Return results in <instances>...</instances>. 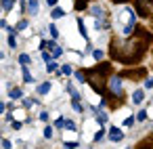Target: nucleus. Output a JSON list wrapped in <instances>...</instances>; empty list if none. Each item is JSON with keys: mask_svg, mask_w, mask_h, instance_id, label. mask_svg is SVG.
Wrapping results in <instances>:
<instances>
[{"mask_svg": "<svg viewBox=\"0 0 153 149\" xmlns=\"http://www.w3.org/2000/svg\"><path fill=\"white\" fill-rule=\"evenodd\" d=\"M111 53H113V57L122 59L124 63H134V61H138V59H140V55L145 53V42L128 40V42L120 44V48H117V46H113V48H111Z\"/></svg>", "mask_w": 153, "mask_h": 149, "instance_id": "f257e3e1", "label": "nucleus"}, {"mask_svg": "<svg viewBox=\"0 0 153 149\" xmlns=\"http://www.w3.org/2000/svg\"><path fill=\"white\" fill-rule=\"evenodd\" d=\"M109 72V65L105 63L103 67H94L90 72H86V80L90 82V86L97 90V92H103L105 90V74Z\"/></svg>", "mask_w": 153, "mask_h": 149, "instance_id": "f03ea898", "label": "nucleus"}, {"mask_svg": "<svg viewBox=\"0 0 153 149\" xmlns=\"http://www.w3.org/2000/svg\"><path fill=\"white\" fill-rule=\"evenodd\" d=\"M134 7H136V13H138V15L149 17V15L153 13V0H136Z\"/></svg>", "mask_w": 153, "mask_h": 149, "instance_id": "7ed1b4c3", "label": "nucleus"}, {"mask_svg": "<svg viewBox=\"0 0 153 149\" xmlns=\"http://www.w3.org/2000/svg\"><path fill=\"white\" fill-rule=\"evenodd\" d=\"M109 95L111 97H120L122 95V78L120 76H111L109 78Z\"/></svg>", "mask_w": 153, "mask_h": 149, "instance_id": "20e7f679", "label": "nucleus"}, {"mask_svg": "<svg viewBox=\"0 0 153 149\" xmlns=\"http://www.w3.org/2000/svg\"><path fill=\"white\" fill-rule=\"evenodd\" d=\"M109 139H111V141H122V139H124V132H122L120 128H111Z\"/></svg>", "mask_w": 153, "mask_h": 149, "instance_id": "39448f33", "label": "nucleus"}, {"mask_svg": "<svg viewBox=\"0 0 153 149\" xmlns=\"http://www.w3.org/2000/svg\"><path fill=\"white\" fill-rule=\"evenodd\" d=\"M27 13L36 15L38 13V0H27Z\"/></svg>", "mask_w": 153, "mask_h": 149, "instance_id": "423d86ee", "label": "nucleus"}, {"mask_svg": "<svg viewBox=\"0 0 153 149\" xmlns=\"http://www.w3.org/2000/svg\"><path fill=\"white\" fill-rule=\"evenodd\" d=\"M143 97H145L143 90H136V92L132 95V103H134V105H140V103H143Z\"/></svg>", "mask_w": 153, "mask_h": 149, "instance_id": "0eeeda50", "label": "nucleus"}, {"mask_svg": "<svg viewBox=\"0 0 153 149\" xmlns=\"http://www.w3.org/2000/svg\"><path fill=\"white\" fill-rule=\"evenodd\" d=\"M90 13H92L94 17H105V11H103V7H92V9H90Z\"/></svg>", "mask_w": 153, "mask_h": 149, "instance_id": "6e6552de", "label": "nucleus"}, {"mask_svg": "<svg viewBox=\"0 0 153 149\" xmlns=\"http://www.w3.org/2000/svg\"><path fill=\"white\" fill-rule=\"evenodd\" d=\"M48 90H51V82H44V84L38 86V92H40V95H46Z\"/></svg>", "mask_w": 153, "mask_h": 149, "instance_id": "1a4fd4ad", "label": "nucleus"}, {"mask_svg": "<svg viewBox=\"0 0 153 149\" xmlns=\"http://www.w3.org/2000/svg\"><path fill=\"white\" fill-rule=\"evenodd\" d=\"M51 15H53V19H59V17H63V15H65V13H63V9H59V7H55V9H53V13H51Z\"/></svg>", "mask_w": 153, "mask_h": 149, "instance_id": "9d476101", "label": "nucleus"}, {"mask_svg": "<svg viewBox=\"0 0 153 149\" xmlns=\"http://www.w3.org/2000/svg\"><path fill=\"white\" fill-rule=\"evenodd\" d=\"M30 61H32V59H30V55H21V57H19L21 67H27V65H30Z\"/></svg>", "mask_w": 153, "mask_h": 149, "instance_id": "9b49d317", "label": "nucleus"}, {"mask_svg": "<svg viewBox=\"0 0 153 149\" xmlns=\"http://www.w3.org/2000/svg\"><path fill=\"white\" fill-rule=\"evenodd\" d=\"M11 97H13V99H21V97H23L21 88H11Z\"/></svg>", "mask_w": 153, "mask_h": 149, "instance_id": "f8f14e48", "label": "nucleus"}, {"mask_svg": "<svg viewBox=\"0 0 153 149\" xmlns=\"http://www.w3.org/2000/svg\"><path fill=\"white\" fill-rule=\"evenodd\" d=\"M78 28H80V34H82L84 38H88V34H86V28H84V21H82V19H78Z\"/></svg>", "mask_w": 153, "mask_h": 149, "instance_id": "ddd939ff", "label": "nucleus"}, {"mask_svg": "<svg viewBox=\"0 0 153 149\" xmlns=\"http://www.w3.org/2000/svg\"><path fill=\"white\" fill-rule=\"evenodd\" d=\"M140 149H153V139H147L145 143H140Z\"/></svg>", "mask_w": 153, "mask_h": 149, "instance_id": "4468645a", "label": "nucleus"}, {"mask_svg": "<svg viewBox=\"0 0 153 149\" xmlns=\"http://www.w3.org/2000/svg\"><path fill=\"white\" fill-rule=\"evenodd\" d=\"M94 111H97V120H99L101 124H105V122H107V113H99V109H94Z\"/></svg>", "mask_w": 153, "mask_h": 149, "instance_id": "2eb2a0df", "label": "nucleus"}, {"mask_svg": "<svg viewBox=\"0 0 153 149\" xmlns=\"http://www.w3.org/2000/svg\"><path fill=\"white\" fill-rule=\"evenodd\" d=\"M2 9L4 11H11L13 9V0H2Z\"/></svg>", "mask_w": 153, "mask_h": 149, "instance_id": "dca6fc26", "label": "nucleus"}, {"mask_svg": "<svg viewBox=\"0 0 153 149\" xmlns=\"http://www.w3.org/2000/svg\"><path fill=\"white\" fill-rule=\"evenodd\" d=\"M25 28H27V21H25V19H21V21L17 23V28H15V30L19 32V30H25Z\"/></svg>", "mask_w": 153, "mask_h": 149, "instance_id": "f3484780", "label": "nucleus"}, {"mask_svg": "<svg viewBox=\"0 0 153 149\" xmlns=\"http://www.w3.org/2000/svg\"><path fill=\"white\" fill-rule=\"evenodd\" d=\"M46 69H48V72H57V63H55V61H48V63H46Z\"/></svg>", "mask_w": 153, "mask_h": 149, "instance_id": "a211bd4d", "label": "nucleus"}, {"mask_svg": "<svg viewBox=\"0 0 153 149\" xmlns=\"http://www.w3.org/2000/svg\"><path fill=\"white\" fill-rule=\"evenodd\" d=\"M23 80L25 82H32V74L27 72V67H23Z\"/></svg>", "mask_w": 153, "mask_h": 149, "instance_id": "6ab92c4d", "label": "nucleus"}, {"mask_svg": "<svg viewBox=\"0 0 153 149\" xmlns=\"http://www.w3.org/2000/svg\"><path fill=\"white\" fill-rule=\"evenodd\" d=\"M71 103H74V109H76V111H82V105H80V99H71Z\"/></svg>", "mask_w": 153, "mask_h": 149, "instance_id": "aec40b11", "label": "nucleus"}, {"mask_svg": "<svg viewBox=\"0 0 153 149\" xmlns=\"http://www.w3.org/2000/svg\"><path fill=\"white\" fill-rule=\"evenodd\" d=\"M86 7H88L86 0H78V2H76V9H86Z\"/></svg>", "mask_w": 153, "mask_h": 149, "instance_id": "412c9836", "label": "nucleus"}, {"mask_svg": "<svg viewBox=\"0 0 153 149\" xmlns=\"http://www.w3.org/2000/svg\"><path fill=\"white\" fill-rule=\"evenodd\" d=\"M9 44H11V48H17V42H15V36L13 34L9 36Z\"/></svg>", "mask_w": 153, "mask_h": 149, "instance_id": "4be33fe9", "label": "nucleus"}, {"mask_svg": "<svg viewBox=\"0 0 153 149\" xmlns=\"http://www.w3.org/2000/svg\"><path fill=\"white\" fill-rule=\"evenodd\" d=\"M61 74L69 76V74H71V67H69V65H63V67H61Z\"/></svg>", "mask_w": 153, "mask_h": 149, "instance_id": "5701e85b", "label": "nucleus"}, {"mask_svg": "<svg viewBox=\"0 0 153 149\" xmlns=\"http://www.w3.org/2000/svg\"><path fill=\"white\" fill-rule=\"evenodd\" d=\"M44 136H46V139H51V136H53V128H51V126H46V128H44Z\"/></svg>", "mask_w": 153, "mask_h": 149, "instance_id": "b1692460", "label": "nucleus"}, {"mask_svg": "<svg viewBox=\"0 0 153 149\" xmlns=\"http://www.w3.org/2000/svg\"><path fill=\"white\" fill-rule=\"evenodd\" d=\"M48 30H51V36H53V38H57V36H59V32H57V28H55V25H51Z\"/></svg>", "mask_w": 153, "mask_h": 149, "instance_id": "393cba45", "label": "nucleus"}, {"mask_svg": "<svg viewBox=\"0 0 153 149\" xmlns=\"http://www.w3.org/2000/svg\"><path fill=\"white\" fill-rule=\"evenodd\" d=\"M61 53H63V51H61V48H59V46H55V51H53V57H55V59H57V57H61Z\"/></svg>", "mask_w": 153, "mask_h": 149, "instance_id": "a878e982", "label": "nucleus"}, {"mask_svg": "<svg viewBox=\"0 0 153 149\" xmlns=\"http://www.w3.org/2000/svg\"><path fill=\"white\" fill-rule=\"evenodd\" d=\"M136 120H140V122H143V120H147V111H138V115H136Z\"/></svg>", "mask_w": 153, "mask_h": 149, "instance_id": "bb28decb", "label": "nucleus"}, {"mask_svg": "<svg viewBox=\"0 0 153 149\" xmlns=\"http://www.w3.org/2000/svg\"><path fill=\"white\" fill-rule=\"evenodd\" d=\"M65 128H67V130H74V128H76V124H74L71 120H67V122H65Z\"/></svg>", "mask_w": 153, "mask_h": 149, "instance_id": "cd10ccee", "label": "nucleus"}, {"mask_svg": "<svg viewBox=\"0 0 153 149\" xmlns=\"http://www.w3.org/2000/svg\"><path fill=\"white\" fill-rule=\"evenodd\" d=\"M78 147V143H65L63 145V149H76Z\"/></svg>", "mask_w": 153, "mask_h": 149, "instance_id": "c85d7f7f", "label": "nucleus"}, {"mask_svg": "<svg viewBox=\"0 0 153 149\" xmlns=\"http://www.w3.org/2000/svg\"><path fill=\"white\" fill-rule=\"evenodd\" d=\"M92 55H94V59H97V61H101V59H103V53H101V51H94Z\"/></svg>", "mask_w": 153, "mask_h": 149, "instance_id": "c756f323", "label": "nucleus"}, {"mask_svg": "<svg viewBox=\"0 0 153 149\" xmlns=\"http://www.w3.org/2000/svg\"><path fill=\"white\" fill-rule=\"evenodd\" d=\"M55 126H57V128H61V126H65V120H63V118H59V120L55 122Z\"/></svg>", "mask_w": 153, "mask_h": 149, "instance_id": "7c9ffc66", "label": "nucleus"}, {"mask_svg": "<svg viewBox=\"0 0 153 149\" xmlns=\"http://www.w3.org/2000/svg\"><path fill=\"white\" fill-rule=\"evenodd\" d=\"M2 149H11V141H9V139L2 141Z\"/></svg>", "mask_w": 153, "mask_h": 149, "instance_id": "2f4dec72", "label": "nucleus"}, {"mask_svg": "<svg viewBox=\"0 0 153 149\" xmlns=\"http://www.w3.org/2000/svg\"><path fill=\"white\" fill-rule=\"evenodd\" d=\"M145 86H147V88H153V78H147V80H145Z\"/></svg>", "mask_w": 153, "mask_h": 149, "instance_id": "473e14b6", "label": "nucleus"}, {"mask_svg": "<svg viewBox=\"0 0 153 149\" xmlns=\"http://www.w3.org/2000/svg\"><path fill=\"white\" fill-rule=\"evenodd\" d=\"M132 124H134V118H132V115H130V118H128V120H126V126H132Z\"/></svg>", "mask_w": 153, "mask_h": 149, "instance_id": "72a5a7b5", "label": "nucleus"}, {"mask_svg": "<svg viewBox=\"0 0 153 149\" xmlns=\"http://www.w3.org/2000/svg\"><path fill=\"white\" fill-rule=\"evenodd\" d=\"M101 139H103V130H101V132H97V134H94V141H101Z\"/></svg>", "mask_w": 153, "mask_h": 149, "instance_id": "f704fd0d", "label": "nucleus"}, {"mask_svg": "<svg viewBox=\"0 0 153 149\" xmlns=\"http://www.w3.org/2000/svg\"><path fill=\"white\" fill-rule=\"evenodd\" d=\"M57 2H59V0H48V7H55Z\"/></svg>", "mask_w": 153, "mask_h": 149, "instance_id": "c9c22d12", "label": "nucleus"}, {"mask_svg": "<svg viewBox=\"0 0 153 149\" xmlns=\"http://www.w3.org/2000/svg\"><path fill=\"white\" fill-rule=\"evenodd\" d=\"M113 2H126V0H113Z\"/></svg>", "mask_w": 153, "mask_h": 149, "instance_id": "e433bc0d", "label": "nucleus"}]
</instances>
